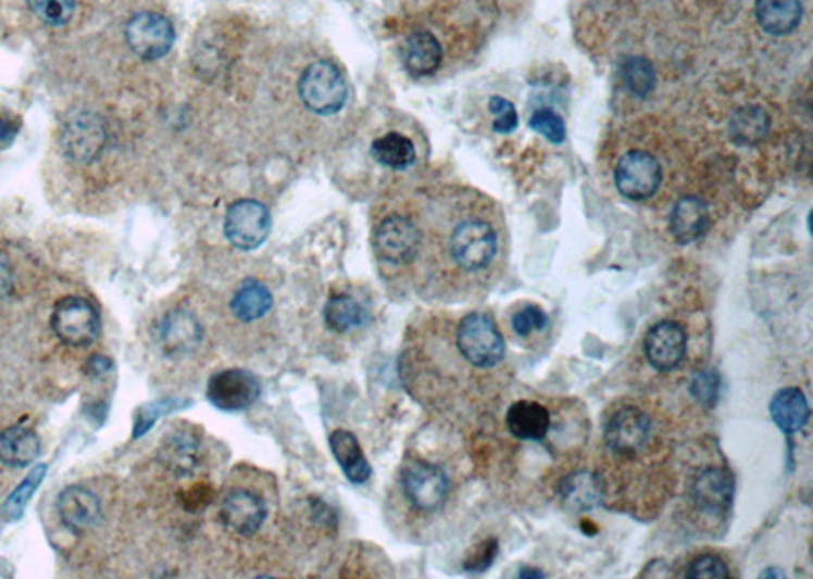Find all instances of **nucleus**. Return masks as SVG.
I'll list each match as a JSON object with an SVG mask.
<instances>
[{
    "label": "nucleus",
    "instance_id": "f257e3e1",
    "mask_svg": "<svg viewBox=\"0 0 813 579\" xmlns=\"http://www.w3.org/2000/svg\"><path fill=\"white\" fill-rule=\"evenodd\" d=\"M673 445L663 423L637 403L604 423L598 482L602 501L637 517L655 515L673 488Z\"/></svg>",
    "mask_w": 813,
    "mask_h": 579
},
{
    "label": "nucleus",
    "instance_id": "f03ea898",
    "mask_svg": "<svg viewBox=\"0 0 813 579\" xmlns=\"http://www.w3.org/2000/svg\"><path fill=\"white\" fill-rule=\"evenodd\" d=\"M506 259L502 222L476 198H460L420 254L425 289L458 301L485 293L499 281Z\"/></svg>",
    "mask_w": 813,
    "mask_h": 579
},
{
    "label": "nucleus",
    "instance_id": "7ed1b4c3",
    "mask_svg": "<svg viewBox=\"0 0 813 579\" xmlns=\"http://www.w3.org/2000/svg\"><path fill=\"white\" fill-rule=\"evenodd\" d=\"M399 486L411 511L423 517L439 515L454 494V480L446 468L420 455L406 457Z\"/></svg>",
    "mask_w": 813,
    "mask_h": 579
},
{
    "label": "nucleus",
    "instance_id": "20e7f679",
    "mask_svg": "<svg viewBox=\"0 0 813 579\" xmlns=\"http://www.w3.org/2000/svg\"><path fill=\"white\" fill-rule=\"evenodd\" d=\"M454 338L458 350L464 358L485 373L501 375L506 361V344L501 329L492 315L472 312L454 324Z\"/></svg>",
    "mask_w": 813,
    "mask_h": 579
},
{
    "label": "nucleus",
    "instance_id": "39448f33",
    "mask_svg": "<svg viewBox=\"0 0 813 579\" xmlns=\"http://www.w3.org/2000/svg\"><path fill=\"white\" fill-rule=\"evenodd\" d=\"M422 230L420 224L403 214L383 219L373 235V249L383 265L413 266L420 254Z\"/></svg>",
    "mask_w": 813,
    "mask_h": 579
},
{
    "label": "nucleus",
    "instance_id": "423d86ee",
    "mask_svg": "<svg viewBox=\"0 0 813 579\" xmlns=\"http://www.w3.org/2000/svg\"><path fill=\"white\" fill-rule=\"evenodd\" d=\"M661 184H663V167L659 159L649 151L630 149L618 159L614 167V186L626 200H633V202L651 200L658 193Z\"/></svg>",
    "mask_w": 813,
    "mask_h": 579
},
{
    "label": "nucleus",
    "instance_id": "0eeeda50",
    "mask_svg": "<svg viewBox=\"0 0 813 579\" xmlns=\"http://www.w3.org/2000/svg\"><path fill=\"white\" fill-rule=\"evenodd\" d=\"M299 96L315 114H334L345 106L348 86L334 63L315 62L299 78Z\"/></svg>",
    "mask_w": 813,
    "mask_h": 579
},
{
    "label": "nucleus",
    "instance_id": "6e6552de",
    "mask_svg": "<svg viewBox=\"0 0 813 579\" xmlns=\"http://www.w3.org/2000/svg\"><path fill=\"white\" fill-rule=\"evenodd\" d=\"M51 328L63 344L84 348L100 336V314L88 299L67 295L55 303L51 314Z\"/></svg>",
    "mask_w": 813,
    "mask_h": 579
},
{
    "label": "nucleus",
    "instance_id": "1a4fd4ad",
    "mask_svg": "<svg viewBox=\"0 0 813 579\" xmlns=\"http://www.w3.org/2000/svg\"><path fill=\"white\" fill-rule=\"evenodd\" d=\"M735 496V478L722 468H705L698 471L688 488L691 511L704 520L718 523L730 513Z\"/></svg>",
    "mask_w": 813,
    "mask_h": 579
},
{
    "label": "nucleus",
    "instance_id": "9d476101",
    "mask_svg": "<svg viewBox=\"0 0 813 579\" xmlns=\"http://www.w3.org/2000/svg\"><path fill=\"white\" fill-rule=\"evenodd\" d=\"M271 232V214L265 205L254 200H238L228 207L224 218V235L240 251L259 249Z\"/></svg>",
    "mask_w": 813,
    "mask_h": 579
},
{
    "label": "nucleus",
    "instance_id": "9b49d317",
    "mask_svg": "<svg viewBox=\"0 0 813 579\" xmlns=\"http://www.w3.org/2000/svg\"><path fill=\"white\" fill-rule=\"evenodd\" d=\"M125 37L135 55H139L141 60H159L170 53L175 32L165 16L141 13L128 21Z\"/></svg>",
    "mask_w": 813,
    "mask_h": 579
},
{
    "label": "nucleus",
    "instance_id": "f8f14e48",
    "mask_svg": "<svg viewBox=\"0 0 813 579\" xmlns=\"http://www.w3.org/2000/svg\"><path fill=\"white\" fill-rule=\"evenodd\" d=\"M205 394L220 411H245L261 397V382L247 370H222L208 380Z\"/></svg>",
    "mask_w": 813,
    "mask_h": 579
},
{
    "label": "nucleus",
    "instance_id": "ddd939ff",
    "mask_svg": "<svg viewBox=\"0 0 813 579\" xmlns=\"http://www.w3.org/2000/svg\"><path fill=\"white\" fill-rule=\"evenodd\" d=\"M107 144V130L102 121L90 114L79 112L70 118L62 133L63 153L78 163L95 161Z\"/></svg>",
    "mask_w": 813,
    "mask_h": 579
},
{
    "label": "nucleus",
    "instance_id": "4468645a",
    "mask_svg": "<svg viewBox=\"0 0 813 579\" xmlns=\"http://www.w3.org/2000/svg\"><path fill=\"white\" fill-rule=\"evenodd\" d=\"M688 350L686 331L675 322H659L645 336V356L659 373H672Z\"/></svg>",
    "mask_w": 813,
    "mask_h": 579
},
{
    "label": "nucleus",
    "instance_id": "2eb2a0df",
    "mask_svg": "<svg viewBox=\"0 0 813 579\" xmlns=\"http://www.w3.org/2000/svg\"><path fill=\"white\" fill-rule=\"evenodd\" d=\"M266 504L251 490H233L220 506V520L228 531L249 537L265 523Z\"/></svg>",
    "mask_w": 813,
    "mask_h": 579
},
{
    "label": "nucleus",
    "instance_id": "dca6fc26",
    "mask_svg": "<svg viewBox=\"0 0 813 579\" xmlns=\"http://www.w3.org/2000/svg\"><path fill=\"white\" fill-rule=\"evenodd\" d=\"M203 329L200 322L184 310H175L165 315L157 326V342L167 354H189L202 342Z\"/></svg>",
    "mask_w": 813,
    "mask_h": 579
},
{
    "label": "nucleus",
    "instance_id": "f3484780",
    "mask_svg": "<svg viewBox=\"0 0 813 579\" xmlns=\"http://www.w3.org/2000/svg\"><path fill=\"white\" fill-rule=\"evenodd\" d=\"M58 513L70 531L86 532L102 517V504L95 492L82 486H70L58 496Z\"/></svg>",
    "mask_w": 813,
    "mask_h": 579
},
{
    "label": "nucleus",
    "instance_id": "a211bd4d",
    "mask_svg": "<svg viewBox=\"0 0 813 579\" xmlns=\"http://www.w3.org/2000/svg\"><path fill=\"white\" fill-rule=\"evenodd\" d=\"M710 226H712V216L704 200L696 196H686V198H679L677 204L673 205L672 214H670V232L679 244H691L704 238Z\"/></svg>",
    "mask_w": 813,
    "mask_h": 579
},
{
    "label": "nucleus",
    "instance_id": "6ab92c4d",
    "mask_svg": "<svg viewBox=\"0 0 813 579\" xmlns=\"http://www.w3.org/2000/svg\"><path fill=\"white\" fill-rule=\"evenodd\" d=\"M506 429L521 441H543L551 429V413L535 401H518L506 411Z\"/></svg>",
    "mask_w": 813,
    "mask_h": 579
},
{
    "label": "nucleus",
    "instance_id": "aec40b11",
    "mask_svg": "<svg viewBox=\"0 0 813 579\" xmlns=\"http://www.w3.org/2000/svg\"><path fill=\"white\" fill-rule=\"evenodd\" d=\"M41 452L39 436L23 425H13L0 433V462L11 468H25Z\"/></svg>",
    "mask_w": 813,
    "mask_h": 579
},
{
    "label": "nucleus",
    "instance_id": "412c9836",
    "mask_svg": "<svg viewBox=\"0 0 813 579\" xmlns=\"http://www.w3.org/2000/svg\"><path fill=\"white\" fill-rule=\"evenodd\" d=\"M329 448H332V454L336 457V462L340 464V468L345 471L346 478L352 484H364L371 478V474H373L371 464L366 462V457L362 454L359 439L354 438L350 431H346V429L334 431L332 438H329Z\"/></svg>",
    "mask_w": 813,
    "mask_h": 579
},
{
    "label": "nucleus",
    "instance_id": "4be33fe9",
    "mask_svg": "<svg viewBox=\"0 0 813 579\" xmlns=\"http://www.w3.org/2000/svg\"><path fill=\"white\" fill-rule=\"evenodd\" d=\"M403 60L413 76L434 74L441 63V46L434 33L422 29L409 33L403 46Z\"/></svg>",
    "mask_w": 813,
    "mask_h": 579
},
{
    "label": "nucleus",
    "instance_id": "5701e85b",
    "mask_svg": "<svg viewBox=\"0 0 813 579\" xmlns=\"http://www.w3.org/2000/svg\"><path fill=\"white\" fill-rule=\"evenodd\" d=\"M771 417L785 433H798L810 419V403L799 389H783L771 399Z\"/></svg>",
    "mask_w": 813,
    "mask_h": 579
},
{
    "label": "nucleus",
    "instance_id": "b1692460",
    "mask_svg": "<svg viewBox=\"0 0 813 579\" xmlns=\"http://www.w3.org/2000/svg\"><path fill=\"white\" fill-rule=\"evenodd\" d=\"M801 0H756L754 15L763 32L787 35L798 29L801 21Z\"/></svg>",
    "mask_w": 813,
    "mask_h": 579
},
{
    "label": "nucleus",
    "instance_id": "393cba45",
    "mask_svg": "<svg viewBox=\"0 0 813 579\" xmlns=\"http://www.w3.org/2000/svg\"><path fill=\"white\" fill-rule=\"evenodd\" d=\"M562 501L572 511H590L602 501V490L595 471L578 470L567 474L560 484Z\"/></svg>",
    "mask_w": 813,
    "mask_h": 579
},
{
    "label": "nucleus",
    "instance_id": "a878e982",
    "mask_svg": "<svg viewBox=\"0 0 813 579\" xmlns=\"http://www.w3.org/2000/svg\"><path fill=\"white\" fill-rule=\"evenodd\" d=\"M273 307V298L268 293L265 285H261L259 281H245L233 298L230 303V310L235 314L236 319L245 322V324H251L257 322L261 317H265Z\"/></svg>",
    "mask_w": 813,
    "mask_h": 579
},
{
    "label": "nucleus",
    "instance_id": "bb28decb",
    "mask_svg": "<svg viewBox=\"0 0 813 579\" xmlns=\"http://www.w3.org/2000/svg\"><path fill=\"white\" fill-rule=\"evenodd\" d=\"M768 116L761 106H742L730 118V139L738 147H754L765 141Z\"/></svg>",
    "mask_w": 813,
    "mask_h": 579
},
{
    "label": "nucleus",
    "instance_id": "cd10ccee",
    "mask_svg": "<svg viewBox=\"0 0 813 579\" xmlns=\"http://www.w3.org/2000/svg\"><path fill=\"white\" fill-rule=\"evenodd\" d=\"M159 457L170 470L179 474V476H186L198 466L200 441L193 438L189 431H179L172 439L165 441Z\"/></svg>",
    "mask_w": 813,
    "mask_h": 579
},
{
    "label": "nucleus",
    "instance_id": "c85d7f7f",
    "mask_svg": "<svg viewBox=\"0 0 813 579\" xmlns=\"http://www.w3.org/2000/svg\"><path fill=\"white\" fill-rule=\"evenodd\" d=\"M324 319H326V326L334 331H350V329L360 328L368 322V314L366 310L362 307V303H359L352 295H332L328 303H326V310H324Z\"/></svg>",
    "mask_w": 813,
    "mask_h": 579
},
{
    "label": "nucleus",
    "instance_id": "c756f323",
    "mask_svg": "<svg viewBox=\"0 0 813 579\" xmlns=\"http://www.w3.org/2000/svg\"><path fill=\"white\" fill-rule=\"evenodd\" d=\"M373 158L391 169H406L415 163L417 153L411 139L399 133H389L373 142Z\"/></svg>",
    "mask_w": 813,
    "mask_h": 579
},
{
    "label": "nucleus",
    "instance_id": "7c9ffc66",
    "mask_svg": "<svg viewBox=\"0 0 813 579\" xmlns=\"http://www.w3.org/2000/svg\"><path fill=\"white\" fill-rule=\"evenodd\" d=\"M623 81L630 95L645 96L649 95L655 88V72L651 63L642 58H628L623 62Z\"/></svg>",
    "mask_w": 813,
    "mask_h": 579
},
{
    "label": "nucleus",
    "instance_id": "2f4dec72",
    "mask_svg": "<svg viewBox=\"0 0 813 579\" xmlns=\"http://www.w3.org/2000/svg\"><path fill=\"white\" fill-rule=\"evenodd\" d=\"M46 471H48V466H37V468H33L27 474V478L21 484L16 486L15 492L9 496V501L4 504V515L7 517L11 518V520L21 518L23 511H25V504L35 494L37 486L41 484V480L46 478Z\"/></svg>",
    "mask_w": 813,
    "mask_h": 579
},
{
    "label": "nucleus",
    "instance_id": "473e14b6",
    "mask_svg": "<svg viewBox=\"0 0 813 579\" xmlns=\"http://www.w3.org/2000/svg\"><path fill=\"white\" fill-rule=\"evenodd\" d=\"M27 4L33 15L51 27L65 25L76 9V0H27Z\"/></svg>",
    "mask_w": 813,
    "mask_h": 579
},
{
    "label": "nucleus",
    "instance_id": "72a5a7b5",
    "mask_svg": "<svg viewBox=\"0 0 813 579\" xmlns=\"http://www.w3.org/2000/svg\"><path fill=\"white\" fill-rule=\"evenodd\" d=\"M529 126L535 133L543 135L549 142L560 144V142L565 141V123H563L562 116L555 114L553 110H535L531 118H529Z\"/></svg>",
    "mask_w": 813,
    "mask_h": 579
},
{
    "label": "nucleus",
    "instance_id": "f704fd0d",
    "mask_svg": "<svg viewBox=\"0 0 813 579\" xmlns=\"http://www.w3.org/2000/svg\"><path fill=\"white\" fill-rule=\"evenodd\" d=\"M688 579H728L730 571L728 565L720 559L718 555H700L691 559L686 569Z\"/></svg>",
    "mask_w": 813,
    "mask_h": 579
},
{
    "label": "nucleus",
    "instance_id": "c9c22d12",
    "mask_svg": "<svg viewBox=\"0 0 813 579\" xmlns=\"http://www.w3.org/2000/svg\"><path fill=\"white\" fill-rule=\"evenodd\" d=\"M549 317L541 307L537 305H527L523 310H518L513 315V329H515L518 336L527 338L535 331H541V329L548 328Z\"/></svg>",
    "mask_w": 813,
    "mask_h": 579
},
{
    "label": "nucleus",
    "instance_id": "e433bc0d",
    "mask_svg": "<svg viewBox=\"0 0 813 579\" xmlns=\"http://www.w3.org/2000/svg\"><path fill=\"white\" fill-rule=\"evenodd\" d=\"M691 394L704 407L712 408L718 403L720 376L716 373H698L691 380Z\"/></svg>",
    "mask_w": 813,
    "mask_h": 579
},
{
    "label": "nucleus",
    "instance_id": "4c0bfd02",
    "mask_svg": "<svg viewBox=\"0 0 813 579\" xmlns=\"http://www.w3.org/2000/svg\"><path fill=\"white\" fill-rule=\"evenodd\" d=\"M488 110H490V114L495 118L492 121V128L497 133H511V130H515L516 125H518V116H516L515 106L509 100H504L501 96H492L490 102H488Z\"/></svg>",
    "mask_w": 813,
    "mask_h": 579
},
{
    "label": "nucleus",
    "instance_id": "58836bf2",
    "mask_svg": "<svg viewBox=\"0 0 813 579\" xmlns=\"http://www.w3.org/2000/svg\"><path fill=\"white\" fill-rule=\"evenodd\" d=\"M175 405H177V401H159V403H153V405H145V407L139 408V411H137L135 429H133V438L139 439L141 436H145V433L153 427V423H155L161 415H165V413L173 411Z\"/></svg>",
    "mask_w": 813,
    "mask_h": 579
},
{
    "label": "nucleus",
    "instance_id": "ea45409f",
    "mask_svg": "<svg viewBox=\"0 0 813 579\" xmlns=\"http://www.w3.org/2000/svg\"><path fill=\"white\" fill-rule=\"evenodd\" d=\"M497 553H499V541L497 539H488V541L480 543L478 547L474 549V553L470 555L466 564H464V569L466 571H485L495 562Z\"/></svg>",
    "mask_w": 813,
    "mask_h": 579
},
{
    "label": "nucleus",
    "instance_id": "a19ab883",
    "mask_svg": "<svg viewBox=\"0 0 813 579\" xmlns=\"http://www.w3.org/2000/svg\"><path fill=\"white\" fill-rule=\"evenodd\" d=\"M179 499H182V504L186 506V511H189V513H200V511H203L212 502L214 492H212V488L208 484H196L191 486L186 492H182Z\"/></svg>",
    "mask_w": 813,
    "mask_h": 579
},
{
    "label": "nucleus",
    "instance_id": "79ce46f5",
    "mask_svg": "<svg viewBox=\"0 0 813 579\" xmlns=\"http://www.w3.org/2000/svg\"><path fill=\"white\" fill-rule=\"evenodd\" d=\"M18 130H21V118L9 110H0V144L13 142Z\"/></svg>",
    "mask_w": 813,
    "mask_h": 579
},
{
    "label": "nucleus",
    "instance_id": "37998d69",
    "mask_svg": "<svg viewBox=\"0 0 813 579\" xmlns=\"http://www.w3.org/2000/svg\"><path fill=\"white\" fill-rule=\"evenodd\" d=\"M110 366H112V362L107 356L96 354V356H90V361L86 362V373L90 376H104L109 373Z\"/></svg>",
    "mask_w": 813,
    "mask_h": 579
},
{
    "label": "nucleus",
    "instance_id": "c03bdc74",
    "mask_svg": "<svg viewBox=\"0 0 813 579\" xmlns=\"http://www.w3.org/2000/svg\"><path fill=\"white\" fill-rule=\"evenodd\" d=\"M11 285H13L11 273L0 265V295H7L11 291Z\"/></svg>",
    "mask_w": 813,
    "mask_h": 579
},
{
    "label": "nucleus",
    "instance_id": "a18cd8bd",
    "mask_svg": "<svg viewBox=\"0 0 813 579\" xmlns=\"http://www.w3.org/2000/svg\"><path fill=\"white\" fill-rule=\"evenodd\" d=\"M518 578H546V576L541 571L531 569V571H518Z\"/></svg>",
    "mask_w": 813,
    "mask_h": 579
}]
</instances>
